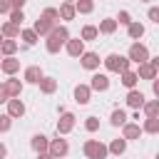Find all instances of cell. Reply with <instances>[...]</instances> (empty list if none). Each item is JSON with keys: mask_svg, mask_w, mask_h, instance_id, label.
<instances>
[{"mask_svg": "<svg viewBox=\"0 0 159 159\" xmlns=\"http://www.w3.org/2000/svg\"><path fill=\"white\" fill-rule=\"evenodd\" d=\"M124 122H127V112H124V109H114V112L109 114V124H112V127H122Z\"/></svg>", "mask_w": 159, "mask_h": 159, "instance_id": "d6a6232c", "label": "cell"}, {"mask_svg": "<svg viewBox=\"0 0 159 159\" xmlns=\"http://www.w3.org/2000/svg\"><path fill=\"white\" fill-rule=\"evenodd\" d=\"M114 20H117V25H124V27H127V25L132 22V15H129L127 10H122V12H119V15L114 17Z\"/></svg>", "mask_w": 159, "mask_h": 159, "instance_id": "8d00e7d4", "label": "cell"}, {"mask_svg": "<svg viewBox=\"0 0 159 159\" xmlns=\"http://www.w3.org/2000/svg\"><path fill=\"white\" fill-rule=\"evenodd\" d=\"M122 137H124L127 142L139 139V137H142V127H139V122H124V124H122Z\"/></svg>", "mask_w": 159, "mask_h": 159, "instance_id": "8fae6325", "label": "cell"}, {"mask_svg": "<svg viewBox=\"0 0 159 159\" xmlns=\"http://www.w3.org/2000/svg\"><path fill=\"white\" fill-rule=\"evenodd\" d=\"M89 99H92L89 84H77V87H75V102H77V104H89Z\"/></svg>", "mask_w": 159, "mask_h": 159, "instance_id": "9a60e30c", "label": "cell"}, {"mask_svg": "<svg viewBox=\"0 0 159 159\" xmlns=\"http://www.w3.org/2000/svg\"><path fill=\"white\" fill-rule=\"evenodd\" d=\"M119 77H122L119 82H122V84H124L127 89H134V87H137V82H139V77H137V72H134L132 67H129V70H124V72H122Z\"/></svg>", "mask_w": 159, "mask_h": 159, "instance_id": "44dd1931", "label": "cell"}, {"mask_svg": "<svg viewBox=\"0 0 159 159\" xmlns=\"http://www.w3.org/2000/svg\"><path fill=\"white\" fill-rule=\"evenodd\" d=\"M75 129V114L72 112H60V119H57V137H65Z\"/></svg>", "mask_w": 159, "mask_h": 159, "instance_id": "5b68a950", "label": "cell"}, {"mask_svg": "<svg viewBox=\"0 0 159 159\" xmlns=\"http://www.w3.org/2000/svg\"><path fill=\"white\" fill-rule=\"evenodd\" d=\"M0 70H2L7 77H12L15 72H20V60H15V55H12V57H2V60H0Z\"/></svg>", "mask_w": 159, "mask_h": 159, "instance_id": "5bb4252c", "label": "cell"}, {"mask_svg": "<svg viewBox=\"0 0 159 159\" xmlns=\"http://www.w3.org/2000/svg\"><path fill=\"white\" fill-rule=\"evenodd\" d=\"M15 52H17V40L5 37V40L0 42V55H2V57H12Z\"/></svg>", "mask_w": 159, "mask_h": 159, "instance_id": "d4e9b609", "label": "cell"}, {"mask_svg": "<svg viewBox=\"0 0 159 159\" xmlns=\"http://www.w3.org/2000/svg\"><path fill=\"white\" fill-rule=\"evenodd\" d=\"M7 2H10V10H22L27 0H7Z\"/></svg>", "mask_w": 159, "mask_h": 159, "instance_id": "ab89813d", "label": "cell"}, {"mask_svg": "<svg viewBox=\"0 0 159 159\" xmlns=\"http://www.w3.org/2000/svg\"><path fill=\"white\" fill-rule=\"evenodd\" d=\"M20 40H22L27 47H32V45H35L40 37H37V32H35L32 27H27V30H20Z\"/></svg>", "mask_w": 159, "mask_h": 159, "instance_id": "4dcf8cb0", "label": "cell"}, {"mask_svg": "<svg viewBox=\"0 0 159 159\" xmlns=\"http://www.w3.org/2000/svg\"><path fill=\"white\" fill-rule=\"evenodd\" d=\"M127 60L134 62V65L147 62V60H149V47L142 45V42H132V47H129V52H127Z\"/></svg>", "mask_w": 159, "mask_h": 159, "instance_id": "277c9868", "label": "cell"}, {"mask_svg": "<svg viewBox=\"0 0 159 159\" xmlns=\"http://www.w3.org/2000/svg\"><path fill=\"white\" fill-rule=\"evenodd\" d=\"M102 62H104V67H107L109 72H117V75H122V72H124V70H129V65H132V62H129L124 55H117V52L107 55Z\"/></svg>", "mask_w": 159, "mask_h": 159, "instance_id": "3957f363", "label": "cell"}, {"mask_svg": "<svg viewBox=\"0 0 159 159\" xmlns=\"http://www.w3.org/2000/svg\"><path fill=\"white\" fill-rule=\"evenodd\" d=\"M52 27H55V25H52V22H50L47 17H42V15H40V17L35 20V25H32V30L37 32V37H45V35H47V32H50Z\"/></svg>", "mask_w": 159, "mask_h": 159, "instance_id": "ac0fdd59", "label": "cell"}, {"mask_svg": "<svg viewBox=\"0 0 159 159\" xmlns=\"http://www.w3.org/2000/svg\"><path fill=\"white\" fill-rule=\"evenodd\" d=\"M127 35H129L132 40H139V37H144V25H142V22H134V20H132V22L127 25Z\"/></svg>", "mask_w": 159, "mask_h": 159, "instance_id": "4316f807", "label": "cell"}, {"mask_svg": "<svg viewBox=\"0 0 159 159\" xmlns=\"http://www.w3.org/2000/svg\"><path fill=\"white\" fill-rule=\"evenodd\" d=\"M147 17H149L152 22H159V7H149V12H147Z\"/></svg>", "mask_w": 159, "mask_h": 159, "instance_id": "f35d334b", "label": "cell"}, {"mask_svg": "<svg viewBox=\"0 0 159 159\" xmlns=\"http://www.w3.org/2000/svg\"><path fill=\"white\" fill-rule=\"evenodd\" d=\"M37 87H40V92L42 94H55V89H57V80L55 77H40V82H37Z\"/></svg>", "mask_w": 159, "mask_h": 159, "instance_id": "ffe728a7", "label": "cell"}, {"mask_svg": "<svg viewBox=\"0 0 159 159\" xmlns=\"http://www.w3.org/2000/svg\"><path fill=\"white\" fill-rule=\"evenodd\" d=\"M0 60H2V55H0Z\"/></svg>", "mask_w": 159, "mask_h": 159, "instance_id": "681fc988", "label": "cell"}, {"mask_svg": "<svg viewBox=\"0 0 159 159\" xmlns=\"http://www.w3.org/2000/svg\"><path fill=\"white\" fill-rule=\"evenodd\" d=\"M139 2H149V0H139Z\"/></svg>", "mask_w": 159, "mask_h": 159, "instance_id": "7dc6e473", "label": "cell"}, {"mask_svg": "<svg viewBox=\"0 0 159 159\" xmlns=\"http://www.w3.org/2000/svg\"><path fill=\"white\" fill-rule=\"evenodd\" d=\"M10 97H7V89H5V84H0V104H5Z\"/></svg>", "mask_w": 159, "mask_h": 159, "instance_id": "b9f144b4", "label": "cell"}, {"mask_svg": "<svg viewBox=\"0 0 159 159\" xmlns=\"http://www.w3.org/2000/svg\"><path fill=\"white\" fill-rule=\"evenodd\" d=\"M142 109H144V117H159V99H149V102H144Z\"/></svg>", "mask_w": 159, "mask_h": 159, "instance_id": "1f68e13d", "label": "cell"}, {"mask_svg": "<svg viewBox=\"0 0 159 159\" xmlns=\"http://www.w3.org/2000/svg\"><path fill=\"white\" fill-rule=\"evenodd\" d=\"M99 37V32H97V25H84L82 27V32H80V40H84V42H89V40H97Z\"/></svg>", "mask_w": 159, "mask_h": 159, "instance_id": "f546056e", "label": "cell"}, {"mask_svg": "<svg viewBox=\"0 0 159 159\" xmlns=\"http://www.w3.org/2000/svg\"><path fill=\"white\" fill-rule=\"evenodd\" d=\"M84 129H87L89 134L97 132V129H99V119H97V117H87V119H84Z\"/></svg>", "mask_w": 159, "mask_h": 159, "instance_id": "d590c367", "label": "cell"}, {"mask_svg": "<svg viewBox=\"0 0 159 159\" xmlns=\"http://www.w3.org/2000/svg\"><path fill=\"white\" fill-rule=\"evenodd\" d=\"M65 2H75V0H65Z\"/></svg>", "mask_w": 159, "mask_h": 159, "instance_id": "c3c4849f", "label": "cell"}, {"mask_svg": "<svg viewBox=\"0 0 159 159\" xmlns=\"http://www.w3.org/2000/svg\"><path fill=\"white\" fill-rule=\"evenodd\" d=\"M5 104H7V112H5L7 117H12V119H20V117L25 114V102H22L20 97H10Z\"/></svg>", "mask_w": 159, "mask_h": 159, "instance_id": "52a82bcc", "label": "cell"}, {"mask_svg": "<svg viewBox=\"0 0 159 159\" xmlns=\"http://www.w3.org/2000/svg\"><path fill=\"white\" fill-rule=\"evenodd\" d=\"M2 84H5V89H7V97H20V94H22V82H20V80L10 77V80H5Z\"/></svg>", "mask_w": 159, "mask_h": 159, "instance_id": "7402d4cb", "label": "cell"}, {"mask_svg": "<svg viewBox=\"0 0 159 159\" xmlns=\"http://www.w3.org/2000/svg\"><path fill=\"white\" fill-rule=\"evenodd\" d=\"M99 62H102V60H99V55H97V52H89V50H84V52L80 55V65H82L84 70H92V72H94V70L99 67Z\"/></svg>", "mask_w": 159, "mask_h": 159, "instance_id": "ba28073f", "label": "cell"}, {"mask_svg": "<svg viewBox=\"0 0 159 159\" xmlns=\"http://www.w3.org/2000/svg\"><path fill=\"white\" fill-rule=\"evenodd\" d=\"M7 15H10V22H15L17 27H20L22 22H25V12H22V10H10Z\"/></svg>", "mask_w": 159, "mask_h": 159, "instance_id": "e575fe53", "label": "cell"}, {"mask_svg": "<svg viewBox=\"0 0 159 159\" xmlns=\"http://www.w3.org/2000/svg\"><path fill=\"white\" fill-rule=\"evenodd\" d=\"M65 50H67L70 57H80V55L84 52V40H80V37H70V40L65 42Z\"/></svg>", "mask_w": 159, "mask_h": 159, "instance_id": "7c38bea8", "label": "cell"}, {"mask_svg": "<svg viewBox=\"0 0 159 159\" xmlns=\"http://www.w3.org/2000/svg\"><path fill=\"white\" fill-rule=\"evenodd\" d=\"M144 102H147V97H144V92H139L137 87L127 92V107H132V109H142Z\"/></svg>", "mask_w": 159, "mask_h": 159, "instance_id": "4fadbf2b", "label": "cell"}, {"mask_svg": "<svg viewBox=\"0 0 159 159\" xmlns=\"http://www.w3.org/2000/svg\"><path fill=\"white\" fill-rule=\"evenodd\" d=\"M10 127H12V117L0 114V132H10Z\"/></svg>", "mask_w": 159, "mask_h": 159, "instance_id": "74e56055", "label": "cell"}, {"mask_svg": "<svg viewBox=\"0 0 159 159\" xmlns=\"http://www.w3.org/2000/svg\"><path fill=\"white\" fill-rule=\"evenodd\" d=\"M42 17H47L52 25H57V20H60V15H57V7H45V10H42Z\"/></svg>", "mask_w": 159, "mask_h": 159, "instance_id": "836d02e7", "label": "cell"}, {"mask_svg": "<svg viewBox=\"0 0 159 159\" xmlns=\"http://www.w3.org/2000/svg\"><path fill=\"white\" fill-rule=\"evenodd\" d=\"M10 12V2L7 0H0V15H7Z\"/></svg>", "mask_w": 159, "mask_h": 159, "instance_id": "60d3db41", "label": "cell"}, {"mask_svg": "<svg viewBox=\"0 0 159 159\" xmlns=\"http://www.w3.org/2000/svg\"><path fill=\"white\" fill-rule=\"evenodd\" d=\"M134 72H137V77H139V80H149V82L157 77V67H154L149 60H147V62H139Z\"/></svg>", "mask_w": 159, "mask_h": 159, "instance_id": "30bf717a", "label": "cell"}, {"mask_svg": "<svg viewBox=\"0 0 159 159\" xmlns=\"http://www.w3.org/2000/svg\"><path fill=\"white\" fill-rule=\"evenodd\" d=\"M37 159H55L50 152H42V154H37Z\"/></svg>", "mask_w": 159, "mask_h": 159, "instance_id": "f6af8a7d", "label": "cell"}, {"mask_svg": "<svg viewBox=\"0 0 159 159\" xmlns=\"http://www.w3.org/2000/svg\"><path fill=\"white\" fill-rule=\"evenodd\" d=\"M47 152L55 157V159H62V157H67L70 154V144H67V139H50V144H47Z\"/></svg>", "mask_w": 159, "mask_h": 159, "instance_id": "8992f818", "label": "cell"}, {"mask_svg": "<svg viewBox=\"0 0 159 159\" xmlns=\"http://www.w3.org/2000/svg\"><path fill=\"white\" fill-rule=\"evenodd\" d=\"M117 20L114 17H104V20H99V25H97V32L99 35H114L117 32Z\"/></svg>", "mask_w": 159, "mask_h": 159, "instance_id": "2e32d148", "label": "cell"}, {"mask_svg": "<svg viewBox=\"0 0 159 159\" xmlns=\"http://www.w3.org/2000/svg\"><path fill=\"white\" fill-rule=\"evenodd\" d=\"M47 144H50V139H47L45 134H32V139H30V147H32V152H35V154L47 152Z\"/></svg>", "mask_w": 159, "mask_h": 159, "instance_id": "e0dca14e", "label": "cell"}, {"mask_svg": "<svg viewBox=\"0 0 159 159\" xmlns=\"http://www.w3.org/2000/svg\"><path fill=\"white\" fill-rule=\"evenodd\" d=\"M107 152H109V154H114V157H122V154L127 152V139H124V137L112 139V142H109V147H107Z\"/></svg>", "mask_w": 159, "mask_h": 159, "instance_id": "603a6c76", "label": "cell"}, {"mask_svg": "<svg viewBox=\"0 0 159 159\" xmlns=\"http://www.w3.org/2000/svg\"><path fill=\"white\" fill-rule=\"evenodd\" d=\"M5 157H7V147L0 142V159H5Z\"/></svg>", "mask_w": 159, "mask_h": 159, "instance_id": "7bdbcfd3", "label": "cell"}, {"mask_svg": "<svg viewBox=\"0 0 159 159\" xmlns=\"http://www.w3.org/2000/svg\"><path fill=\"white\" fill-rule=\"evenodd\" d=\"M82 152H84V157L87 159H107V144L104 142H99V139H87L84 142V147H82Z\"/></svg>", "mask_w": 159, "mask_h": 159, "instance_id": "7a4b0ae2", "label": "cell"}, {"mask_svg": "<svg viewBox=\"0 0 159 159\" xmlns=\"http://www.w3.org/2000/svg\"><path fill=\"white\" fill-rule=\"evenodd\" d=\"M40 77H42V70H40L37 65H30V67H25V75H22V80H25L27 84H37V82H40Z\"/></svg>", "mask_w": 159, "mask_h": 159, "instance_id": "d6986e66", "label": "cell"}, {"mask_svg": "<svg viewBox=\"0 0 159 159\" xmlns=\"http://www.w3.org/2000/svg\"><path fill=\"white\" fill-rule=\"evenodd\" d=\"M0 32H2V37H10V40H15V37H20V27L15 25V22H2V27H0Z\"/></svg>", "mask_w": 159, "mask_h": 159, "instance_id": "484cf974", "label": "cell"}, {"mask_svg": "<svg viewBox=\"0 0 159 159\" xmlns=\"http://www.w3.org/2000/svg\"><path fill=\"white\" fill-rule=\"evenodd\" d=\"M142 132H147V134H157V132H159V117H144Z\"/></svg>", "mask_w": 159, "mask_h": 159, "instance_id": "83f0119b", "label": "cell"}, {"mask_svg": "<svg viewBox=\"0 0 159 159\" xmlns=\"http://www.w3.org/2000/svg\"><path fill=\"white\" fill-rule=\"evenodd\" d=\"M89 89L92 92H107L109 89V77L102 75V72H94L92 80H89Z\"/></svg>", "mask_w": 159, "mask_h": 159, "instance_id": "9c48e42d", "label": "cell"}, {"mask_svg": "<svg viewBox=\"0 0 159 159\" xmlns=\"http://www.w3.org/2000/svg\"><path fill=\"white\" fill-rule=\"evenodd\" d=\"M60 20H75L77 17V10H75V2H62L60 10H57Z\"/></svg>", "mask_w": 159, "mask_h": 159, "instance_id": "cb8c5ba5", "label": "cell"}, {"mask_svg": "<svg viewBox=\"0 0 159 159\" xmlns=\"http://www.w3.org/2000/svg\"><path fill=\"white\" fill-rule=\"evenodd\" d=\"M75 10L77 15H89L94 10V0H75Z\"/></svg>", "mask_w": 159, "mask_h": 159, "instance_id": "f1b7e54d", "label": "cell"}, {"mask_svg": "<svg viewBox=\"0 0 159 159\" xmlns=\"http://www.w3.org/2000/svg\"><path fill=\"white\" fill-rule=\"evenodd\" d=\"M67 40H70V30H67L65 25H55V27L45 35V50H47L50 55H57V52L65 47Z\"/></svg>", "mask_w": 159, "mask_h": 159, "instance_id": "6da1fadb", "label": "cell"}, {"mask_svg": "<svg viewBox=\"0 0 159 159\" xmlns=\"http://www.w3.org/2000/svg\"><path fill=\"white\" fill-rule=\"evenodd\" d=\"M2 40H5V37H2V32H0V42H2Z\"/></svg>", "mask_w": 159, "mask_h": 159, "instance_id": "bcb514c9", "label": "cell"}, {"mask_svg": "<svg viewBox=\"0 0 159 159\" xmlns=\"http://www.w3.org/2000/svg\"><path fill=\"white\" fill-rule=\"evenodd\" d=\"M152 89H154V94H159V82H157V77L152 80Z\"/></svg>", "mask_w": 159, "mask_h": 159, "instance_id": "ee69618b", "label": "cell"}]
</instances>
